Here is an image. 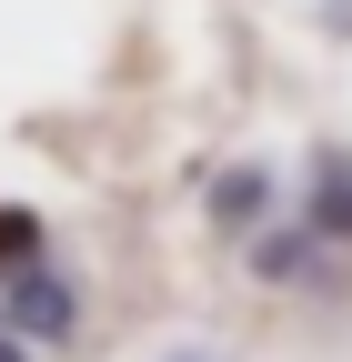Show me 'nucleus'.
Segmentation results:
<instances>
[{
  "instance_id": "f257e3e1",
  "label": "nucleus",
  "mask_w": 352,
  "mask_h": 362,
  "mask_svg": "<svg viewBox=\"0 0 352 362\" xmlns=\"http://www.w3.org/2000/svg\"><path fill=\"white\" fill-rule=\"evenodd\" d=\"M11 302H20V322H30V332H71V292H61L40 262H20V272H11Z\"/></svg>"
},
{
  "instance_id": "f03ea898",
  "label": "nucleus",
  "mask_w": 352,
  "mask_h": 362,
  "mask_svg": "<svg viewBox=\"0 0 352 362\" xmlns=\"http://www.w3.org/2000/svg\"><path fill=\"white\" fill-rule=\"evenodd\" d=\"M222 211H232V221H252V211H262V181H252V171H242V181H222Z\"/></svg>"
},
{
  "instance_id": "7ed1b4c3",
  "label": "nucleus",
  "mask_w": 352,
  "mask_h": 362,
  "mask_svg": "<svg viewBox=\"0 0 352 362\" xmlns=\"http://www.w3.org/2000/svg\"><path fill=\"white\" fill-rule=\"evenodd\" d=\"M322 221H332V232H352V171H332V192H322Z\"/></svg>"
},
{
  "instance_id": "20e7f679",
  "label": "nucleus",
  "mask_w": 352,
  "mask_h": 362,
  "mask_svg": "<svg viewBox=\"0 0 352 362\" xmlns=\"http://www.w3.org/2000/svg\"><path fill=\"white\" fill-rule=\"evenodd\" d=\"M0 262H30V221L20 211H0Z\"/></svg>"
},
{
  "instance_id": "39448f33",
  "label": "nucleus",
  "mask_w": 352,
  "mask_h": 362,
  "mask_svg": "<svg viewBox=\"0 0 352 362\" xmlns=\"http://www.w3.org/2000/svg\"><path fill=\"white\" fill-rule=\"evenodd\" d=\"M0 362H30V352H20V332H11V322H0Z\"/></svg>"
}]
</instances>
